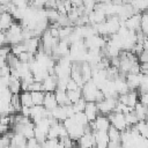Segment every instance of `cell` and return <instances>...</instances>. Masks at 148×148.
<instances>
[{"label":"cell","mask_w":148,"mask_h":148,"mask_svg":"<svg viewBox=\"0 0 148 148\" xmlns=\"http://www.w3.org/2000/svg\"><path fill=\"white\" fill-rule=\"evenodd\" d=\"M81 90H82V97L86 99V102L98 103L105 98L103 92L96 87V84L92 82V80L86 82Z\"/></svg>","instance_id":"1"},{"label":"cell","mask_w":148,"mask_h":148,"mask_svg":"<svg viewBox=\"0 0 148 148\" xmlns=\"http://www.w3.org/2000/svg\"><path fill=\"white\" fill-rule=\"evenodd\" d=\"M117 103H118L117 98H104L103 101H101V102H98L96 104H97L99 114L109 116L114 111V109L117 106Z\"/></svg>","instance_id":"2"},{"label":"cell","mask_w":148,"mask_h":148,"mask_svg":"<svg viewBox=\"0 0 148 148\" xmlns=\"http://www.w3.org/2000/svg\"><path fill=\"white\" fill-rule=\"evenodd\" d=\"M111 123V126H113L114 128H117L120 132H124L126 130H128L126 120H125V114L120 113V112H112L111 114L108 116Z\"/></svg>","instance_id":"3"},{"label":"cell","mask_w":148,"mask_h":148,"mask_svg":"<svg viewBox=\"0 0 148 148\" xmlns=\"http://www.w3.org/2000/svg\"><path fill=\"white\" fill-rule=\"evenodd\" d=\"M89 124H90V127H91L92 132H95V131H104V132H108V130L111 126V123H110L109 117L108 116H103V114H98L97 118L94 121H89Z\"/></svg>","instance_id":"4"},{"label":"cell","mask_w":148,"mask_h":148,"mask_svg":"<svg viewBox=\"0 0 148 148\" xmlns=\"http://www.w3.org/2000/svg\"><path fill=\"white\" fill-rule=\"evenodd\" d=\"M77 146L80 148H95L96 147V141H95L94 134L92 133H84L77 140Z\"/></svg>","instance_id":"5"},{"label":"cell","mask_w":148,"mask_h":148,"mask_svg":"<svg viewBox=\"0 0 148 148\" xmlns=\"http://www.w3.org/2000/svg\"><path fill=\"white\" fill-rule=\"evenodd\" d=\"M58 86V77L56 75H49L43 81V90L44 92H54Z\"/></svg>","instance_id":"6"},{"label":"cell","mask_w":148,"mask_h":148,"mask_svg":"<svg viewBox=\"0 0 148 148\" xmlns=\"http://www.w3.org/2000/svg\"><path fill=\"white\" fill-rule=\"evenodd\" d=\"M83 112L87 116V118H88L89 121H94L97 118V116L99 114L97 104L95 102H87V105H86V109H84Z\"/></svg>","instance_id":"7"},{"label":"cell","mask_w":148,"mask_h":148,"mask_svg":"<svg viewBox=\"0 0 148 148\" xmlns=\"http://www.w3.org/2000/svg\"><path fill=\"white\" fill-rule=\"evenodd\" d=\"M23 43H24V45H25L27 52H29V53H31V54H36V53L39 51L40 46H42L39 38H36V37H34V38H31V39H28V40H23Z\"/></svg>","instance_id":"8"},{"label":"cell","mask_w":148,"mask_h":148,"mask_svg":"<svg viewBox=\"0 0 148 148\" xmlns=\"http://www.w3.org/2000/svg\"><path fill=\"white\" fill-rule=\"evenodd\" d=\"M95 141H96V146H101V147H108L110 139L108 135V132L104 131H95L92 132Z\"/></svg>","instance_id":"9"},{"label":"cell","mask_w":148,"mask_h":148,"mask_svg":"<svg viewBox=\"0 0 148 148\" xmlns=\"http://www.w3.org/2000/svg\"><path fill=\"white\" fill-rule=\"evenodd\" d=\"M43 106H44L47 111H50V112H51L53 109H56V108L58 106V103H57L54 92H45Z\"/></svg>","instance_id":"10"},{"label":"cell","mask_w":148,"mask_h":148,"mask_svg":"<svg viewBox=\"0 0 148 148\" xmlns=\"http://www.w3.org/2000/svg\"><path fill=\"white\" fill-rule=\"evenodd\" d=\"M51 116L52 118H54L59 123H64L66 119H67V114H66V111L64 109V106H60L58 105L56 109H53L51 111Z\"/></svg>","instance_id":"11"},{"label":"cell","mask_w":148,"mask_h":148,"mask_svg":"<svg viewBox=\"0 0 148 148\" xmlns=\"http://www.w3.org/2000/svg\"><path fill=\"white\" fill-rule=\"evenodd\" d=\"M54 95H56V99H57L58 105L65 106V105H69V104H71V102H69V99H68V96H67V91L56 90V91H54Z\"/></svg>","instance_id":"12"},{"label":"cell","mask_w":148,"mask_h":148,"mask_svg":"<svg viewBox=\"0 0 148 148\" xmlns=\"http://www.w3.org/2000/svg\"><path fill=\"white\" fill-rule=\"evenodd\" d=\"M108 135H109L110 142L121 143V132L114 128L113 126H110V128L108 130Z\"/></svg>","instance_id":"13"},{"label":"cell","mask_w":148,"mask_h":148,"mask_svg":"<svg viewBox=\"0 0 148 148\" xmlns=\"http://www.w3.org/2000/svg\"><path fill=\"white\" fill-rule=\"evenodd\" d=\"M134 113H135V116H136V118H138L139 121H143L147 118V109L140 102L134 106Z\"/></svg>","instance_id":"14"},{"label":"cell","mask_w":148,"mask_h":148,"mask_svg":"<svg viewBox=\"0 0 148 148\" xmlns=\"http://www.w3.org/2000/svg\"><path fill=\"white\" fill-rule=\"evenodd\" d=\"M20 99H21V104L22 106H27V108H32L34 103H32V98H31V94L29 91H23L20 94Z\"/></svg>","instance_id":"15"},{"label":"cell","mask_w":148,"mask_h":148,"mask_svg":"<svg viewBox=\"0 0 148 148\" xmlns=\"http://www.w3.org/2000/svg\"><path fill=\"white\" fill-rule=\"evenodd\" d=\"M30 94H31V98H32L34 105H43L44 97H45V92L44 91H34V92H30Z\"/></svg>","instance_id":"16"},{"label":"cell","mask_w":148,"mask_h":148,"mask_svg":"<svg viewBox=\"0 0 148 148\" xmlns=\"http://www.w3.org/2000/svg\"><path fill=\"white\" fill-rule=\"evenodd\" d=\"M67 96H68V99H69L71 104H75L76 102H79L82 98V90L77 89V90H74V91H67Z\"/></svg>","instance_id":"17"},{"label":"cell","mask_w":148,"mask_h":148,"mask_svg":"<svg viewBox=\"0 0 148 148\" xmlns=\"http://www.w3.org/2000/svg\"><path fill=\"white\" fill-rule=\"evenodd\" d=\"M72 118L74 119V121H76L77 124H80V125H82V126H86V125H88V124H89V120H88L87 116L84 114V112L75 113Z\"/></svg>","instance_id":"18"},{"label":"cell","mask_w":148,"mask_h":148,"mask_svg":"<svg viewBox=\"0 0 148 148\" xmlns=\"http://www.w3.org/2000/svg\"><path fill=\"white\" fill-rule=\"evenodd\" d=\"M23 52H27L25 45H24L23 42L20 43V44H16V45H12V46H10V53H13V54L16 56V57H18V56H20L21 53H23Z\"/></svg>","instance_id":"19"},{"label":"cell","mask_w":148,"mask_h":148,"mask_svg":"<svg viewBox=\"0 0 148 148\" xmlns=\"http://www.w3.org/2000/svg\"><path fill=\"white\" fill-rule=\"evenodd\" d=\"M10 105L13 106V109L15 110V112L20 113L21 109H22V104H21V99H20V94L18 95H13L12 99H10Z\"/></svg>","instance_id":"20"},{"label":"cell","mask_w":148,"mask_h":148,"mask_svg":"<svg viewBox=\"0 0 148 148\" xmlns=\"http://www.w3.org/2000/svg\"><path fill=\"white\" fill-rule=\"evenodd\" d=\"M72 105H73L74 112H75V113H79V112H83V111H84L86 105H87V102H86V99L82 97L79 102H76L75 104H72Z\"/></svg>","instance_id":"21"},{"label":"cell","mask_w":148,"mask_h":148,"mask_svg":"<svg viewBox=\"0 0 148 148\" xmlns=\"http://www.w3.org/2000/svg\"><path fill=\"white\" fill-rule=\"evenodd\" d=\"M58 141H59V140H50V139H46V140L42 143V147H43V148H56Z\"/></svg>","instance_id":"22"},{"label":"cell","mask_w":148,"mask_h":148,"mask_svg":"<svg viewBox=\"0 0 148 148\" xmlns=\"http://www.w3.org/2000/svg\"><path fill=\"white\" fill-rule=\"evenodd\" d=\"M77 89H81L79 86H77V83L74 81V80H69L68 81V83H67V87H66V91H74V90H77Z\"/></svg>","instance_id":"23"},{"label":"cell","mask_w":148,"mask_h":148,"mask_svg":"<svg viewBox=\"0 0 148 148\" xmlns=\"http://www.w3.org/2000/svg\"><path fill=\"white\" fill-rule=\"evenodd\" d=\"M7 37H6V32L0 31V47L7 46Z\"/></svg>","instance_id":"24"},{"label":"cell","mask_w":148,"mask_h":148,"mask_svg":"<svg viewBox=\"0 0 148 148\" xmlns=\"http://www.w3.org/2000/svg\"><path fill=\"white\" fill-rule=\"evenodd\" d=\"M140 103L143 104L145 106H148V91L140 95Z\"/></svg>","instance_id":"25"},{"label":"cell","mask_w":148,"mask_h":148,"mask_svg":"<svg viewBox=\"0 0 148 148\" xmlns=\"http://www.w3.org/2000/svg\"><path fill=\"white\" fill-rule=\"evenodd\" d=\"M7 12V9H6V5H3L1 1H0V15L2 14V13H6Z\"/></svg>","instance_id":"26"}]
</instances>
